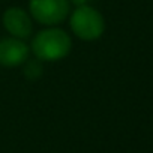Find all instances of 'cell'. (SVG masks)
<instances>
[{
  "label": "cell",
  "instance_id": "cell-3",
  "mask_svg": "<svg viewBox=\"0 0 153 153\" xmlns=\"http://www.w3.org/2000/svg\"><path fill=\"white\" fill-rule=\"evenodd\" d=\"M32 17L44 26H56L69 14L68 0H30Z\"/></svg>",
  "mask_w": 153,
  "mask_h": 153
},
{
  "label": "cell",
  "instance_id": "cell-1",
  "mask_svg": "<svg viewBox=\"0 0 153 153\" xmlns=\"http://www.w3.org/2000/svg\"><path fill=\"white\" fill-rule=\"evenodd\" d=\"M71 38L62 29H47L39 32L33 42L32 51L41 62H56L68 56L71 51Z\"/></svg>",
  "mask_w": 153,
  "mask_h": 153
},
{
  "label": "cell",
  "instance_id": "cell-2",
  "mask_svg": "<svg viewBox=\"0 0 153 153\" xmlns=\"http://www.w3.org/2000/svg\"><path fill=\"white\" fill-rule=\"evenodd\" d=\"M71 29L83 41H95L104 33L105 23L96 9L81 5L71 15Z\"/></svg>",
  "mask_w": 153,
  "mask_h": 153
},
{
  "label": "cell",
  "instance_id": "cell-4",
  "mask_svg": "<svg viewBox=\"0 0 153 153\" xmlns=\"http://www.w3.org/2000/svg\"><path fill=\"white\" fill-rule=\"evenodd\" d=\"M29 57V47L23 39L9 36L0 39V65L18 66L23 65Z\"/></svg>",
  "mask_w": 153,
  "mask_h": 153
},
{
  "label": "cell",
  "instance_id": "cell-5",
  "mask_svg": "<svg viewBox=\"0 0 153 153\" xmlns=\"http://www.w3.org/2000/svg\"><path fill=\"white\" fill-rule=\"evenodd\" d=\"M3 26L8 33L18 39H26L32 35L33 24L26 11L20 8H11L3 14Z\"/></svg>",
  "mask_w": 153,
  "mask_h": 153
}]
</instances>
